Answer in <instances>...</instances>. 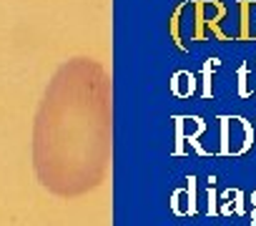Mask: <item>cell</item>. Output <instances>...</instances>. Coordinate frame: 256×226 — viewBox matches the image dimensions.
Instances as JSON below:
<instances>
[{
  "label": "cell",
  "instance_id": "obj_1",
  "mask_svg": "<svg viewBox=\"0 0 256 226\" xmlns=\"http://www.w3.org/2000/svg\"><path fill=\"white\" fill-rule=\"evenodd\" d=\"M241 38L256 40V16H254V0L241 3Z\"/></svg>",
  "mask_w": 256,
  "mask_h": 226
},
{
  "label": "cell",
  "instance_id": "obj_2",
  "mask_svg": "<svg viewBox=\"0 0 256 226\" xmlns=\"http://www.w3.org/2000/svg\"><path fill=\"white\" fill-rule=\"evenodd\" d=\"M236 211V214H244V194L238 188H231L224 194V206H221V214H228V211Z\"/></svg>",
  "mask_w": 256,
  "mask_h": 226
},
{
  "label": "cell",
  "instance_id": "obj_3",
  "mask_svg": "<svg viewBox=\"0 0 256 226\" xmlns=\"http://www.w3.org/2000/svg\"><path fill=\"white\" fill-rule=\"evenodd\" d=\"M246 70H248V66L244 63V66L238 68V96H241V98L251 96V88H246Z\"/></svg>",
  "mask_w": 256,
  "mask_h": 226
},
{
  "label": "cell",
  "instance_id": "obj_4",
  "mask_svg": "<svg viewBox=\"0 0 256 226\" xmlns=\"http://www.w3.org/2000/svg\"><path fill=\"white\" fill-rule=\"evenodd\" d=\"M251 226H256V208L251 211Z\"/></svg>",
  "mask_w": 256,
  "mask_h": 226
},
{
  "label": "cell",
  "instance_id": "obj_5",
  "mask_svg": "<svg viewBox=\"0 0 256 226\" xmlns=\"http://www.w3.org/2000/svg\"><path fill=\"white\" fill-rule=\"evenodd\" d=\"M251 206H254V208H256V191H254V194H251Z\"/></svg>",
  "mask_w": 256,
  "mask_h": 226
},
{
  "label": "cell",
  "instance_id": "obj_6",
  "mask_svg": "<svg viewBox=\"0 0 256 226\" xmlns=\"http://www.w3.org/2000/svg\"><path fill=\"white\" fill-rule=\"evenodd\" d=\"M254 93H256V90H254Z\"/></svg>",
  "mask_w": 256,
  "mask_h": 226
}]
</instances>
